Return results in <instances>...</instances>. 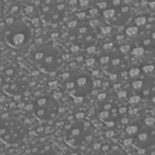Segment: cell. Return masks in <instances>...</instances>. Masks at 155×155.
<instances>
[{
  "label": "cell",
  "mask_w": 155,
  "mask_h": 155,
  "mask_svg": "<svg viewBox=\"0 0 155 155\" xmlns=\"http://www.w3.org/2000/svg\"><path fill=\"white\" fill-rule=\"evenodd\" d=\"M2 33L5 43L16 49L26 46L33 38L31 28L20 19L7 18L2 26Z\"/></svg>",
  "instance_id": "cell-1"
},
{
  "label": "cell",
  "mask_w": 155,
  "mask_h": 155,
  "mask_svg": "<svg viewBox=\"0 0 155 155\" xmlns=\"http://www.w3.org/2000/svg\"><path fill=\"white\" fill-rule=\"evenodd\" d=\"M35 65L43 72L53 74L58 71L64 64L62 52L55 46L45 45L39 46L34 52Z\"/></svg>",
  "instance_id": "cell-2"
},
{
  "label": "cell",
  "mask_w": 155,
  "mask_h": 155,
  "mask_svg": "<svg viewBox=\"0 0 155 155\" xmlns=\"http://www.w3.org/2000/svg\"><path fill=\"white\" fill-rule=\"evenodd\" d=\"M64 85L73 96L84 97L92 93L94 83L89 73L84 70H74L71 73L64 74Z\"/></svg>",
  "instance_id": "cell-3"
},
{
  "label": "cell",
  "mask_w": 155,
  "mask_h": 155,
  "mask_svg": "<svg viewBox=\"0 0 155 155\" xmlns=\"http://www.w3.org/2000/svg\"><path fill=\"white\" fill-rule=\"evenodd\" d=\"M29 86V78L24 70L15 67L6 68L2 74V88L5 93L12 96L24 94Z\"/></svg>",
  "instance_id": "cell-4"
},
{
  "label": "cell",
  "mask_w": 155,
  "mask_h": 155,
  "mask_svg": "<svg viewBox=\"0 0 155 155\" xmlns=\"http://www.w3.org/2000/svg\"><path fill=\"white\" fill-rule=\"evenodd\" d=\"M66 143L73 147H81L93 140L92 125L85 121L77 120L64 128Z\"/></svg>",
  "instance_id": "cell-5"
},
{
  "label": "cell",
  "mask_w": 155,
  "mask_h": 155,
  "mask_svg": "<svg viewBox=\"0 0 155 155\" xmlns=\"http://www.w3.org/2000/svg\"><path fill=\"white\" fill-rule=\"evenodd\" d=\"M32 109L37 119L48 122L57 118L60 113V104L54 96L43 94L33 101Z\"/></svg>",
  "instance_id": "cell-6"
},
{
  "label": "cell",
  "mask_w": 155,
  "mask_h": 155,
  "mask_svg": "<svg viewBox=\"0 0 155 155\" xmlns=\"http://www.w3.org/2000/svg\"><path fill=\"white\" fill-rule=\"evenodd\" d=\"M26 135V127L17 118L2 119L0 136L2 142L6 144H18Z\"/></svg>",
  "instance_id": "cell-7"
},
{
  "label": "cell",
  "mask_w": 155,
  "mask_h": 155,
  "mask_svg": "<svg viewBox=\"0 0 155 155\" xmlns=\"http://www.w3.org/2000/svg\"><path fill=\"white\" fill-rule=\"evenodd\" d=\"M71 40L74 45L79 48H89L94 46L97 41V34L93 25L85 23L74 26L72 30Z\"/></svg>",
  "instance_id": "cell-8"
},
{
  "label": "cell",
  "mask_w": 155,
  "mask_h": 155,
  "mask_svg": "<svg viewBox=\"0 0 155 155\" xmlns=\"http://www.w3.org/2000/svg\"><path fill=\"white\" fill-rule=\"evenodd\" d=\"M105 102L101 104L98 110L99 118L105 122L108 126L112 127L115 122L121 120L127 112V108L124 105L117 104L116 103H112L106 101V98L104 99Z\"/></svg>",
  "instance_id": "cell-9"
},
{
  "label": "cell",
  "mask_w": 155,
  "mask_h": 155,
  "mask_svg": "<svg viewBox=\"0 0 155 155\" xmlns=\"http://www.w3.org/2000/svg\"><path fill=\"white\" fill-rule=\"evenodd\" d=\"M123 52L116 50L114 52L109 51L106 54H103L100 57V64L104 70L110 74H116L119 71H122L125 67Z\"/></svg>",
  "instance_id": "cell-10"
},
{
  "label": "cell",
  "mask_w": 155,
  "mask_h": 155,
  "mask_svg": "<svg viewBox=\"0 0 155 155\" xmlns=\"http://www.w3.org/2000/svg\"><path fill=\"white\" fill-rule=\"evenodd\" d=\"M43 19L49 24H57L66 14V5L64 3L47 0L42 6Z\"/></svg>",
  "instance_id": "cell-11"
},
{
  "label": "cell",
  "mask_w": 155,
  "mask_h": 155,
  "mask_svg": "<svg viewBox=\"0 0 155 155\" xmlns=\"http://www.w3.org/2000/svg\"><path fill=\"white\" fill-rule=\"evenodd\" d=\"M145 30L141 35L142 45L143 47L145 49H155V26L153 25H143Z\"/></svg>",
  "instance_id": "cell-12"
},
{
  "label": "cell",
  "mask_w": 155,
  "mask_h": 155,
  "mask_svg": "<svg viewBox=\"0 0 155 155\" xmlns=\"http://www.w3.org/2000/svg\"><path fill=\"white\" fill-rule=\"evenodd\" d=\"M139 32H140V30L138 28V25L137 26L133 25V26H130L126 29V34L131 37H134V36L138 35Z\"/></svg>",
  "instance_id": "cell-13"
},
{
  "label": "cell",
  "mask_w": 155,
  "mask_h": 155,
  "mask_svg": "<svg viewBox=\"0 0 155 155\" xmlns=\"http://www.w3.org/2000/svg\"><path fill=\"white\" fill-rule=\"evenodd\" d=\"M138 131H139V128L136 125H130L126 127V133L129 135H135L137 134Z\"/></svg>",
  "instance_id": "cell-14"
},
{
  "label": "cell",
  "mask_w": 155,
  "mask_h": 155,
  "mask_svg": "<svg viewBox=\"0 0 155 155\" xmlns=\"http://www.w3.org/2000/svg\"><path fill=\"white\" fill-rule=\"evenodd\" d=\"M140 73H141V71L139 68H132L129 71V76L131 78H137L140 75Z\"/></svg>",
  "instance_id": "cell-15"
},
{
  "label": "cell",
  "mask_w": 155,
  "mask_h": 155,
  "mask_svg": "<svg viewBox=\"0 0 155 155\" xmlns=\"http://www.w3.org/2000/svg\"><path fill=\"white\" fill-rule=\"evenodd\" d=\"M144 51H145V49L143 46H138L133 50V54H134L136 56H141L144 54Z\"/></svg>",
  "instance_id": "cell-16"
},
{
  "label": "cell",
  "mask_w": 155,
  "mask_h": 155,
  "mask_svg": "<svg viewBox=\"0 0 155 155\" xmlns=\"http://www.w3.org/2000/svg\"><path fill=\"white\" fill-rule=\"evenodd\" d=\"M146 22H147V19L144 16H139L135 19V24L138 26H143L144 25H146Z\"/></svg>",
  "instance_id": "cell-17"
},
{
  "label": "cell",
  "mask_w": 155,
  "mask_h": 155,
  "mask_svg": "<svg viewBox=\"0 0 155 155\" xmlns=\"http://www.w3.org/2000/svg\"><path fill=\"white\" fill-rule=\"evenodd\" d=\"M140 100H141V97L137 94V95H134V96H132L131 98H130V100H129V102L131 103V104H138L139 102H140Z\"/></svg>",
  "instance_id": "cell-18"
},
{
  "label": "cell",
  "mask_w": 155,
  "mask_h": 155,
  "mask_svg": "<svg viewBox=\"0 0 155 155\" xmlns=\"http://www.w3.org/2000/svg\"><path fill=\"white\" fill-rule=\"evenodd\" d=\"M120 49H121V51H122L124 54H126V53H128V52L131 50V46L125 45H122V46L120 47Z\"/></svg>",
  "instance_id": "cell-19"
},
{
  "label": "cell",
  "mask_w": 155,
  "mask_h": 155,
  "mask_svg": "<svg viewBox=\"0 0 155 155\" xmlns=\"http://www.w3.org/2000/svg\"><path fill=\"white\" fill-rule=\"evenodd\" d=\"M153 69H154V66H153V65H146V66L143 67V71H144L145 73H147V74L152 73V72L153 71Z\"/></svg>",
  "instance_id": "cell-20"
},
{
  "label": "cell",
  "mask_w": 155,
  "mask_h": 155,
  "mask_svg": "<svg viewBox=\"0 0 155 155\" xmlns=\"http://www.w3.org/2000/svg\"><path fill=\"white\" fill-rule=\"evenodd\" d=\"M154 124V119L153 117H148L145 119V124L147 126H152Z\"/></svg>",
  "instance_id": "cell-21"
},
{
  "label": "cell",
  "mask_w": 155,
  "mask_h": 155,
  "mask_svg": "<svg viewBox=\"0 0 155 155\" xmlns=\"http://www.w3.org/2000/svg\"><path fill=\"white\" fill-rule=\"evenodd\" d=\"M126 94H127V93L125 92V91H120L118 94H117V96L119 97V98H124V97H125L126 96Z\"/></svg>",
  "instance_id": "cell-22"
},
{
  "label": "cell",
  "mask_w": 155,
  "mask_h": 155,
  "mask_svg": "<svg viewBox=\"0 0 155 155\" xmlns=\"http://www.w3.org/2000/svg\"><path fill=\"white\" fill-rule=\"evenodd\" d=\"M132 143H133V141H132L131 139H127V140L124 141V143L126 146H128V145H131V144H132Z\"/></svg>",
  "instance_id": "cell-23"
},
{
  "label": "cell",
  "mask_w": 155,
  "mask_h": 155,
  "mask_svg": "<svg viewBox=\"0 0 155 155\" xmlns=\"http://www.w3.org/2000/svg\"><path fill=\"white\" fill-rule=\"evenodd\" d=\"M94 51H95V46L94 45V46H90L89 48H87V52H89V53H93Z\"/></svg>",
  "instance_id": "cell-24"
},
{
  "label": "cell",
  "mask_w": 155,
  "mask_h": 155,
  "mask_svg": "<svg viewBox=\"0 0 155 155\" xmlns=\"http://www.w3.org/2000/svg\"><path fill=\"white\" fill-rule=\"evenodd\" d=\"M93 64H94V61L93 59H88V60H86V64H87V65H92Z\"/></svg>",
  "instance_id": "cell-25"
},
{
  "label": "cell",
  "mask_w": 155,
  "mask_h": 155,
  "mask_svg": "<svg viewBox=\"0 0 155 155\" xmlns=\"http://www.w3.org/2000/svg\"><path fill=\"white\" fill-rule=\"evenodd\" d=\"M111 29H110V27L109 26H107V27H104L103 28V31H105L104 33H109V31H110Z\"/></svg>",
  "instance_id": "cell-26"
},
{
  "label": "cell",
  "mask_w": 155,
  "mask_h": 155,
  "mask_svg": "<svg viewBox=\"0 0 155 155\" xmlns=\"http://www.w3.org/2000/svg\"><path fill=\"white\" fill-rule=\"evenodd\" d=\"M149 4H150V5H151L152 7H155V1H153V2H150Z\"/></svg>",
  "instance_id": "cell-27"
},
{
  "label": "cell",
  "mask_w": 155,
  "mask_h": 155,
  "mask_svg": "<svg viewBox=\"0 0 155 155\" xmlns=\"http://www.w3.org/2000/svg\"><path fill=\"white\" fill-rule=\"evenodd\" d=\"M124 3H126V4H129V3L132 2V0H124Z\"/></svg>",
  "instance_id": "cell-28"
},
{
  "label": "cell",
  "mask_w": 155,
  "mask_h": 155,
  "mask_svg": "<svg viewBox=\"0 0 155 155\" xmlns=\"http://www.w3.org/2000/svg\"><path fill=\"white\" fill-rule=\"evenodd\" d=\"M82 1H86V2H89V1H91V0H82Z\"/></svg>",
  "instance_id": "cell-29"
},
{
  "label": "cell",
  "mask_w": 155,
  "mask_h": 155,
  "mask_svg": "<svg viewBox=\"0 0 155 155\" xmlns=\"http://www.w3.org/2000/svg\"><path fill=\"white\" fill-rule=\"evenodd\" d=\"M154 51H155V49H154Z\"/></svg>",
  "instance_id": "cell-30"
}]
</instances>
